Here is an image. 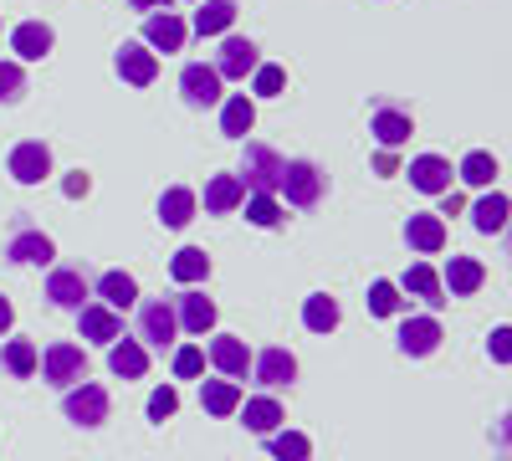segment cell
<instances>
[{
    "mask_svg": "<svg viewBox=\"0 0 512 461\" xmlns=\"http://www.w3.org/2000/svg\"><path fill=\"white\" fill-rule=\"evenodd\" d=\"M282 164L287 159H277L267 144H246V164H241V185H251L256 195H277V180H282Z\"/></svg>",
    "mask_w": 512,
    "mask_h": 461,
    "instance_id": "obj_1",
    "label": "cell"
},
{
    "mask_svg": "<svg viewBox=\"0 0 512 461\" xmlns=\"http://www.w3.org/2000/svg\"><path fill=\"white\" fill-rule=\"evenodd\" d=\"M62 410H67V421H72V426H103V421H108V390L93 385V380H82V385L67 390Z\"/></svg>",
    "mask_w": 512,
    "mask_h": 461,
    "instance_id": "obj_2",
    "label": "cell"
},
{
    "mask_svg": "<svg viewBox=\"0 0 512 461\" xmlns=\"http://www.w3.org/2000/svg\"><path fill=\"white\" fill-rule=\"evenodd\" d=\"M277 190H282L292 205H318V195H323V175L313 170L308 159H292V164H282Z\"/></svg>",
    "mask_w": 512,
    "mask_h": 461,
    "instance_id": "obj_3",
    "label": "cell"
},
{
    "mask_svg": "<svg viewBox=\"0 0 512 461\" xmlns=\"http://www.w3.org/2000/svg\"><path fill=\"white\" fill-rule=\"evenodd\" d=\"M41 374H47L52 385H82L88 380V359H82L77 344H52L47 359H41Z\"/></svg>",
    "mask_w": 512,
    "mask_h": 461,
    "instance_id": "obj_4",
    "label": "cell"
},
{
    "mask_svg": "<svg viewBox=\"0 0 512 461\" xmlns=\"http://www.w3.org/2000/svg\"><path fill=\"white\" fill-rule=\"evenodd\" d=\"M175 308H169L164 298L159 303H144L139 308V344H154V349H164L169 339H175Z\"/></svg>",
    "mask_w": 512,
    "mask_h": 461,
    "instance_id": "obj_5",
    "label": "cell"
},
{
    "mask_svg": "<svg viewBox=\"0 0 512 461\" xmlns=\"http://www.w3.org/2000/svg\"><path fill=\"white\" fill-rule=\"evenodd\" d=\"M11 175L21 180V185H41V180H47L52 175V154H47V144H16L11 149Z\"/></svg>",
    "mask_w": 512,
    "mask_h": 461,
    "instance_id": "obj_6",
    "label": "cell"
},
{
    "mask_svg": "<svg viewBox=\"0 0 512 461\" xmlns=\"http://www.w3.org/2000/svg\"><path fill=\"white\" fill-rule=\"evenodd\" d=\"M47 298H52L57 308H67V313L88 308V277L72 272V267H57V272L47 277Z\"/></svg>",
    "mask_w": 512,
    "mask_h": 461,
    "instance_id": "obj_7",
    "label": "cell"
},
{
    "mask_svg": "<svg viewBox=\"0 0 512 461\" xmlns=\"http://www.w3.org/2000/svg\"><path fill=\"white\" fill-rule=\"evenodd\" d=\"M251 369H256V385H267V390H282L297 380V359L287 349H262L251 359Z\"/></svg>",
    "mask_w": 512,
    "mask_h": 461,
    "instance_id": "obj_8",
    "label": "cell"
},
{
    "mask_svg": "<svg viewBox=\"0 0 512 461\" xmlns=\"http://www.w3.org/2000/svg\"><path fill=\"white\" fill-rule=\"evenodd\" d=\"M180 88H185V103H190V108H210V103H221V77H216V67H205V62L185 67Z\"/></svg>",
    "mask_w": 512,
    "mask_h": 461,
    "instance_id": "obj_9",
    "label": "cell"
},
{
    "mask_svg": "<svg viewBox=\"0 0 512 461\" xmlns=\"http://www.w3.org/2000/svg\"><path fill=\"white\" fill-rule=\"evenodd\" d=\"M436 344H441V323L436 318H405L400 323V354L425 359V354H436Z\"/></svg>",
    "mask_w": 512,
    "mask_h": 461,
    "instance_id": "obj_10",
    "label": "cell"
},
{
    "mask_svg": "<svg viewBox=\"0 0 512 461\" xmlns=\"http://www.w3.org/2000/svg\"><path fill=\"white\" fill-rule=\"evenodd\" d=\"M108 369L123 374V380H144L149 374V349L139 339H113L108 344Z\"/></svg>",
    "mask_w": 512,
    "mask_h": 461,
    "instance_id": "obj_11",
    "label": "cell"
},
{
    "mask_svg": "<svg viewBox=\"0 0 512 461\" xmlns=\"http://www.w3.org/2000/svg\"><path fill=\"white\" fill-rule=\"evenodd\" d=\"M118 72L123 82H134V88H149V82L159 77V57L144 52L139 41H123V52H118Z\"/></svg>",
    "mask_w": 512,
    "mask_h": 461,
    "instance_id": "obj_12",
    "label": "cell"
},
{
    "mask_svg": "<svg viewBox=\"0 0 512 461\" xmlns=\"http://www.w3.org/2000/svg\"><path fill=\"white\" fill-rule=\"evenodd\" d=\"M410 185H415V190H425V195H446V190H451V164H446V159H436V154L410 159Z\"/></svg>",
    "mask_w": 512,
    "mask_h": 461,
    "instance_id": "obj_13",
    "label": "cell"
},
{
    "mask_svg": "<svg viewBox=\"0 0 512 461\" xmlns=\"http://www.w3.org/2000/svg\"><path fill=\"white\" fill-rule=\"evenodd\" d=\"M77 318H82V339H93V344H113V339H123L118 313H113V308H103V303L77 308Z\"/></svg>",
    "mask_w": 512,
    "mask_h": 461,
    "instance_id": "obj_14",
    "label": "cell"
},
{
    "mask_svg": "<svg viewBox=\"0 0 512 461\" xmlns=\"http://www.w3.org/2000/svg\"><path fill=\"white\" fill-rule=\"evenodd\" d=\"M144 41H149V47H159V52H180V47H185V21H180L175 11L149 16V21H144Z\"/></svg>",
    "mask_w": 512,
    "mask_h": 461,
    "instance_id": "obj_15",
    "label": "cell"
},
{
    "mask_svg": "<svg viewBox=\"0 0 512 461\" xmlns=\"http://www.w3.org/2000/svg\"><path fill=\"white\" fill-rule=\"evenodd\" d=\"M11 47H16L21 62H41V57L52 52V26H47V21H26V26H16Z\"/></svg>",
    "mask_w": 512,
    "mask_h": 461,
    "instance_id": "obj_16",
    "label": "cell"
},
{
    "mask_svg": "<svg viewBox=\"0 0 512 461\" xmlns=\"http://www.w3.org/2000/svg\"><path fill=\"white\" fill-rule=\"evenodd\" d=\"M482 282H487V267H482V262H472V257H451L441 287H451V298H472Z\"/></svg>",
    "mask_w": 512,
    "mask_h": 461,
    "instance_id": "obj_17",
    "label": "cell"
},
{
    "mask_svg": "<svg viewBox=\"0 0 512 461\" xmlns=\"http://www.w3.org/2000/svg\"><path fill=\"white\" fill-rule=\"evenodd\" d=\"M405 241H410L415 251H425V257H436V251L446 246V221H441V216H410Z\"/></svg>",
    "mask_w": 512,
    "mask_h": 461,
    "instance_id": "obj_18",
    "label": "cell"
},
{
    "mask_svg": "<svg viewBox=\"0 0 512 461\" xmlns=\"http://www.w3.org/2000/svg\"><path fill=\"white\" fill-rule=\"evenodd\" d=\"M210 364H216L226 380H241V374L251 369V354L241 339H210Z\"/></svg>",
    "mask_w": 512,
    "mask_h": 461,
    "instance_id": "obj_19",
    "label": "cell"
},
{
    "mask_svg": "<svg viewBox=\"0 0 512 461\" xmlns=\"http://www.w3.org/2000/svg\"><path fill=\"white\" fill-rule=\"evenodd\" d=\"M256 72V47L246 36H231L226 47H221V62H216V77H246Z\"/></svg>",
    "mask_w": 512,
    "mask_h": 461,
    "instance_id": "obj_20",
    "label": "cell"
},
{
    "mask_svg": "<svg viewBox=\"0 0 512 461\" xmlns=\"http://www.w3.org/2000/svg\"><path fill=\"white\" fill-rule=\"evenodd\" d=\"M241 200H246V185H241L236 175H216V180L205 185V211H216V216L236 211Z\"/></svg>",
    "mask_w": 512,
    "mask_h": 461,
    "instance_id": "obj_21",
    "label": "cell"
},
{
    "mask_svg": "<svg viewBox=\"0 0 512 461\" xmlns=\"http://www.w3.org/2000/svg\"><path fill=\"white\" fill-rule=\"evenodd\" d=\"M200 405L210 415H236L241 410V385L236 380H205L200 385Z\"/></svg>",
    "mask_w": 512,
    "mask_h": 461,
    "instance_id": "obj_22",
    "label": "cell"
},
{
    "mask_svg": "<svg viewBox=\"0 0 512 461\" xmlns=\"http://www.w3.org/2000/svg\"><path fill=\"white\" fill-rule=\"evenodd\" d=\"M175 323H185L190 333L216 328V303H210L205 292H185V298H180V313H175Z\"/></svg>",
    "mask_w": 512,
    "mask_h": 461,
    "instance_id": "obj_23",
    "label": "cell"
},
{
    "mask_svg": "<svg viewBox=\"0 0 512 461\" xmlns=\"http://www.w3.org/2000/svg\"><path fill=\"white\" fill-rule=\"evenodd\" d=\"M52 257H57V251H52V236H41V231H21V236L11 241V262H21V267H31V262L47 267Z\"/></svg>",
    "mask_w": 512,
    "mask_h": 461,
    "instance_id": "obj_24",
    "label": "cell"
},
{
    "mask_svg": "<svg viewBox=\"0 0 512 461\" xmlns=\"http://www.w3.org/2000/svg\"><path fill=\"white\" fill-rule=\"evenodd\" d=\"M241 421H246V431H256V436H272V431L282 426V405H277L272 395H262V400H246Z\"/></svg>",
    "mask_w": 512,
    "mask_h": 461,
    "instance_id": "obj_25",
    "label": "cell"
},
{
    "mask_svg": "<svg viewBox=\"0 0 512 461\" xmlns=\"http://www.w3.org/2000/svg\"><path fill=\"white\" fill-rule=\"evenodd\" d=\"M405 287L415 292V298H425L431 308H446V303H451V298H446V287H441V277L425 267V262H415V267L405 272Z\"/></svg>",
    "mask_w": 512,
    "mask_h": 461,
    "instance_id": "obj_26",
    "label": "cell"
},
{
    "mask_svg": "<svg viewBox=\"0 0 512 461\" xmlns=\"http://www.w3.org/2000/svg\"><path fill=\"white\" fill-rule=\"evenodd\" d=\"M98 292H103V308H134L139 303V282L128 277V272H108L103 282H98Z\"/></svg>",
    "mask_w": 512,
    "mask_h": 461,
    "instance_id": "obj_27",
    "label": "cell"
},
{
    "mask_svg": "<svg viewBox=\"0 0 512 461\" xmlns=\"http://www.w3.org/2000/svg\"><path fill=\"white\" fill-rule=\"evenodd\" d=\"M410 134H415V123H410L405 113H395V108L374 113V139H379L384 149H400V144H405Z\"/></svg>",
    "mask_w": 512,
    "mask_h": 461,
    "instance_id": "obj_28",
    "label": "cell"
},
{
    "mask_svg": "<svg viewBox=\"0 0 512 461\" xmlns=\"http://www.w3.org/2000/svg\"><path fill=\"white\" fill-rule=\"evenodd\" d=\"M195 216V195L185 190V185H175V190H164V200H159V221L169 226V231H180L185 221Z\"/></svg>",
    "mask_w": 512,
    "mask_h": 461,
    "instance_id": "obj_29",
    "label": "cell"
},
{
    "mask_svg": "<svg viewBox=\"0 0 512 461\" xmlns=\"http://www.w3.org/2000/svg\"><path fill=\"white\" fill-rule=\"evenodd\" d=\"M169 277H175V282H205L210 277V257H205V251L200 246H185V251H175V262H169Z\"/></svg>",
    "mask_w": 512,
    "mask_h": 461,
    "instance_id": "obj_30",
    "label": "cell"
},
{
    "mask_svg": "<svg viewBox=\"0 0 512 461\" xmlns=\"http://www.w3.org/2000/svg\"><path fill=\"white\" fill-rule=\"evenodd\" d=\"M231 21H236L231 0H200V11H195V31H200V36H216V31H226Z\"/></svg>",
    "mask_w": 512,
    "mask_h": 461,
    "instance_id": "obj_31",
    "label": "cell"
},
{
    "mask_svg": "<svg viewBox=\"0 0 512 461\" xmlns=\"http://www.w3.org/2000/svg\"><path fill=\"white\" fill-rule=\"evenodd\" d=\"M251 123H256V108H251V98H246V93H241V98H231V103L221 108V134L246 139V134H251Z\"/></svg>",
    "mask_w": 512,
    "mask_h": 461,
    "instance_id": "obj_32",
    "label": "cell"
},
{
    "mask_svg": "<svg viewBox=\"0 0 512 461\" xmlns=\"http://www.w3.org/2000/svg\"><path fill=\"white\" fill-rule=\"evenodd\" d=\"M303 323H308L313 333H333V328H338V303L328 298V292H313V298L303 303Z\"/></svg>",
    "mask_w": 512,
    "mask_h": 461,
    "instance_id": "obj_33",
    "label": "cell"
},
{
    "mask_svg": "<svg viewBox=\"0 0 512 461\" xmlns=\"http://www.w3.org/2000/svg\"><path fill=\"white\" fill-rule=\"evenodd\" d=\"M0 359H6V369L16 374V380H31V374H36V364H41V359H36V344H31V339H11V344H6V354H0Z\"/></svg>",
    "mask_w": 512,
    "mask_h": 461,
    "instance_id": "obj_34",
    "label": "cell"
},
{
    "mask_svg": "<svg viewBox=\"0 0 512 461\" xmlns=\"http://www.w3.org/2000/svg\"><path fill=\"white\" fill-rule=\"evenodd\" d=\"M272 456L277 461H308L313 456V441L303 431H272Z\"/></svg>",
    "mask_w": 512,
    "mask_h": 461,
    "instance_id": "obj_35",
    "label": "cell"
},
{
    "mask_svg": "<svg viewBox=\"0 0 512 461\" xmlns=\"http://www.w3.org/2000/svg\"><path fill=\"white\" fill-rule=\"evenodd\" d=\"M472 221H477V231H502L507 226V195H482Z\"/></svg>",
    "mask_w": 512,
    "mask_h": 461,
    "instance_id": "obj_36",
    "label": "cell"
},
{
    "mask_svg": "<svg viewBox=\"0 0 512 461\" xmlns=\"http://www.w3.org/2000/svg\"><path fill=\"white\" fill-rule=\"evenodd\" d=\"M492 175H497V159H492V154L477 149V154L461 159V180H466V185H492Z\"/></svg>",
    "mask_w": 512,
    "mask_h": 461,
    "instance_id": "obj_37",
    "label": "cell"
},
{
    "mask_svg": "<svg viewBox=\"0 0 512 461\" xmlns=\"http://www.w3.org/2000/svg\"><path fill=\"white\" fill-rule=\"evenodd\" d=\"M246 221L251 226H277L282 221V200L277 195H251L246 200Z\"/></svg>",
    "mask_w": 512,
    "mask_h": 461,
    "instance_id": "obj_38",
    "label": "cell"
},
{
    "mask_svg": "<svg viewBox=\"0 0 512 461\" xmlns=\"http://www.w3.org/2000/svg\"><path fill=\"white\" fill-rule=\"evenodd\" d=\"M364 303H369V313H379V318H390V313H400V292H395V282H374Z\"/></svg>",
    "mask_w": 512,
    "mask_h": 461,
    "instance_id": "obj_39",
    "label": "cell"
},
{
    "mask_svg": "<svg viewBox=\"0 0 512 461\" xmlns=\"http://www.w3.org/2000/svg\"><path fill=\"white\" fill-rule=\"evenodd\" d=\"M282 82H287V72H282V67L256 62V93H262V98H277V93H282Z\"/></svg>",
    "mask_w": 512,
    "mask_h": 461,
    "instance_id": "obj_40",
    "label": "cell"
},
{
    "mask_svg": "<svg viewBox=\"0 0 512 461\" xmlns=\"http://www.w3.org/2000/svg\"><path fill=\"white\" fill-rule=\"evenodd\" d=\"M175 410H180V395L169 390V385L149 395V421H159V426H164V421H169V415H175Z\"/></svg>",
    "mask_w": 512,
    "mask_h": 461,
    "instance_id": "obj_41",
    "label": "cell"
},
{
    "mask_svg": "<svg viewBox=\"0 0 512 461\" xmlns=\"http://www.w3.org/2000/svg\"><path fill=\"white\" fill-rule=\"evenodd\" d=\"M200 369H205V349H195V344L175 349V374H180V380H195Z\"/></svg>",
    "mask_w": 512,
    "mask_h": 461,
    "instance_id": "obj_42",
    "label": "cell"
},
{
    "mask_svg": "<svg viewBox=\"0 0 512 461\" xmlns=\"http://www.w3.org/2000/svg\"><path fill=\"white\" fill-rule=\"evenodd\" d=\"M21 88H26V72L16 62H0V103H11Z\"/></svg>",
    "mask_w": 512,
    "mask_h": 461,
    "instance_id": "obj_43",
    "label": "cell"
},
{
    "mask_svg": "<svg viewBox=\"0 0 512 461\" xmlns=\"http://www.w3.org/2000/svg\"><path fill=\"white\" fill-rule=\"evenodd\" d=\"M88 185H93V180L77 170V175H67V185H62V190H67V200H82V195H88Z\"/></svg>",
    "mask_w": 512,
    "mask_h": 461,
    "instance_id": "obj_44",
    "label": "cell"
},
{
    "mask_svg": "<svg viewBox=\"0 0 512 461\" xmlns=\"http://www.w3.org/2000/svg\"><path fill=\"white\" fill-rule=\"evenodd\" d=\"M507 339H512L507 328H497V333H492V359H497V364H507Z\"/></svg>",
    "mask_w": 512,
    "mask_h": 461,
    "instance_id": "obj_45",
    "label": "cell"
},
{
    "mask_svg": "<svg viewBox=\"0 0 512 461\" xmlns=\"http://www.w3.org/2000/svg\"><path fill=\"white\" fill-rule=\"evenodd\" d=\"M374 170H379V175H395V170H400V164H395V154H390V149H384V154L374 159Z\"/></svg>",
    "mask_w": 512,
    "mask_h": 461,
    "instance_id": "obj_46",
    "label": "cell"
},
{
    "mask_svg": "<svg viewBox=\"0 0 512 461\" xmlns=\"http://www.w3.org/2000/svg\"><path fill=\"white\" fill-rule=\"evenodd\" d=\"M11 318H16V313H11V303H6V298H0V333H6V328H11Z\"/></svg>",
    "mask_w": 512,
    "mask_h": 461,
    "instance_id": "obj_47",
    "label": "cell"
},
{
    "mask_svg": "<svg viewBox=\"0 0 512 461\" xmlns=\"http://www.w3.org/2000/svg\"><path fill=\"white\" fill-rule=\"evenodd\" d=\"M134 6H139V11H154V6H164V0H134Z\"/></svg>",
    "mask_w": 512,
    "mask_h": 461,
    "instance_id": "obj_48",
    "label": "cell"
}]
</instances>
